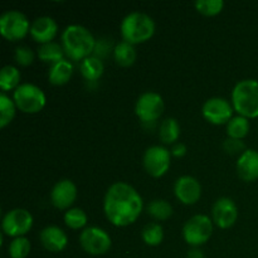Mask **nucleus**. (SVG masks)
Returning a JSON list of instances; mask_svg holds the SVG:
<instances>
[{"label": "nucleus", "instance_id": "obj_1", "mask_svg": "<svg viewBox=\"0 0 258 258\" xmlns=\"http://www.w3.org/2000/svg\"><path fill=\"white\" fill-rule=\"evenodd\" d=\"M143 198L130 184L117 181L106 191L103 212L112 226L122 228L135 223L143 213Z\"/></svg>", "mask_w": 258, "mask_h": 258}, {"label": "nucleus", "instance_id": "obj_2", "mask_svg": "<svg viewBox=\"0 0 258 258\" xmlns=\"http://www.w3.org/2000/svg\"><path fill=\"white\" fill-rule=\"evenodd\" d=\"M96 39L87 28L78 24L68 25L62 33V47L70 59L83 60L96 49Z\"/></svg>", "mask_w": 258, "mask_h": 258}, {"label": "nucleus", "instance_id": "obj_3", "mask_svg": "<svg viewBox=\"0 0 258 258\" xmlns=\"http://www.w3.org/2000/svg\"><path fill=\"white\" fill-rule=\"evenodd\" d=\"M123 42L136 45L148 42L155 34V23L153 18L144 13L134 12L126 15L120 25Z\"/></svg>", "mask_w": 258, "mask_h": 258}, {"label": "nucleus", "instance_id": "obj_4", "mask_svg": "<svg viewBox=\"0 0 258 258\" xmlns=\"http://www.w3.org/2000/svg\"><path fill=\"white\" fill-rule=\"evenodd\" d=\"M232 106L239 116L258 117V81H239L232 91Z\"/></svg>", "mask_w": 258, "mask_h": 258}, {"label": "nucleus", "instance_id": "obj_5", "mask_svg": "<svg viewBox=\"0 0 258 258\" xmlns=\"http://www.w3.org/2000/svg\"><path fill=\"white\" fill-rule=\"evenodd\" d=\"M13 100L17 108L28 115L40 112L47 103V97L42 88L32 83H22L13 93Z\"/></svg>", "mask_w": 258, "mask_h": 258}, {"label": "nucleus", "instance_id": "obj_6", "mask_svg": "<svg viewBox=\"0 0 258 258\" xmlns=\"http://www.w3.org/2000/svg\"><path fill=\"white\" fill-rule=\"evenodd\" d=\"M213 221L204 214H197L191 217L183 227L184 241L194 248L203 246L213 234Z\"/></svg>", "mask_w": 258, "mask_h": 258}, {"label": "nucleus", "instance_id": "obj_7", "mask_svg": "<svg viewBox=\"0 0 258 258\" xmlns=\"http://www.w3.org/2000/svg\"><path fill=\"white\" fill-rule=\"evenodd\" d=\"M30 23L23 13L9 10L0 17V33L10 42H18L30 33Z\"/></svg>", "mask_w": 258, "mask_h": 258}, {"label": "nucleus", "instance_id": "obj_8", "mask_svg": "<svg viewBox=\"0 0 258 258\" xmlns=\"http://www.w3.org/2000/svg\"><path fill=\"white\" fill-rule=\"evenodd\" d=\"M80 244L83 251L91 256H102L110 251L112 241L110 234L105 229L98 227H88L81 232Z\"/></svg>", "mask_w": 258, "mask_h": 258}, {"label": "nucleus", "instance_id": "obj_9", "mask_svg": "<svg viewBox=\"0 0 258 258\" xmlns=\"http://www.w3.org/2000/svg\"><path fill=\"white\" fill-rule=\"evenodd\" d=\"M33 227V216L23 208H15L8 212L2 222L3 234L13 238L24 237Z\"/></svg>", "mask_w": 258, "mask_h": 258}, {"label": "nucleus", "instance_id": "obj_10", "mask_svg": "<svg viewBox=\"0 0 258 258\" xmlns=\"http://www.w3.org/2000/svg\"><path fill=\"white\" fill-rule=\"evenodd\" d=\"M145 171L158 179L165 175L171 165V153L164 146H150L146 149L143 159Z\"/></svg>", "mask_w": 258, "mask_h": 258}, {"label": "nucleus", "instance_id": "obj_11", "mask_svg": "<svg viewBox=\"0 0 258 258\" xmlns=\"http://www.w3.org/2000/svg\"><path fill=\"white\" fill-rule=\"evenodd\" d=\"M164 100L156 92H145L138 98L135 105V113L143 122H155L164 112Z\"/></svg>", "mask_w": 258, "mask_h": 258}, {"label": "nucleus", "instance_id": "obj_12", "mask_svg": "<svg viewBox=\"0 0 258 258\" xmlns=\"http://www.w3.org/2000/svg\"><path fill=\"white\" fill-rule=\"evenodd\" d=\"M234 108L229 101L222 97H212L204 102L202 115L212 125H227L233 117Z\"/></svg>", "mask_w": 258, "mask_h": 258}, {"label": "nucleus", "instance_id": "obj_13", "mask_svg": "<svg viewBox=\"0 0 258 258\" xmlns=\"http://www.w3.org/2000/svg\"><path fill=\"white\" fill-rule=\"evenodd\" d=\"M238 209L231 198L222 197L214 202L212 207V221L218 228L228 229L237 222Z\"/></svg>", "mask_w": 258, "mask_h": 258}, {"label": "nucleus", "instance_id": "obj_14", "mask_svg": "<svg viewBox=\"0 0 258 258\" xmlns=\"http://www.w3.org/2000/svg\"><path fill=\"white\" fill-rule=\"evenodd\" d=\"M174 194L181 204L194 206L202 197V185L194 176L183 175L174 184Z\"/></svg>", "mask_w": 258, "mask_h": 258}, {"label": "nucleus", "instance_id": "obj_15", "mask_svg": "<svg viewBox=\"0 0 258 258\" xmlns=\"http://www.w3.org/2000/svg\"><path fill=\"white\" fill-rule=\"evenodd\" d=\"M77 199V186L70 179L59 180L50 191V202L59 211H68Z\"/></svg>", "mask_w": 258, "mask_h": 258}, {"label": "nucleus", "instance_id": "obj_16", "mask_svg": "<svg viewBox=\"0 0 258 258\" xmlns=\"http://www.w3.org/2000/svg\"><path fill=\"white\" fill-rule=\"evenodd\" d=\"M58 33V25L50 17H39L30 25V35L37 43L47 44L53 42Z\"/></svg>", "mask_w": 258, "mask_h": 258}, {"label": "nucleus", "instance_id": "obj_17", "mask_svg": "<svg viewBox=\"0 0 258 258\" xmlns=\"http://www.w3.org/2000/svg\"><path fill=\"white\" fill-rule=\"evenodd\" d=\"M236 168L239 179L247 183L256 181L258 179V151L247 149L239 155Z\"/></svg>", "mask_w": 258, "mask_h": 258}, {"label": "nucleus", "instance_id": "obj_18", "mask_svg": "<svg viewBox=\"0 0 258 258\" xmlns=\"http://www.w3.org/2000/svg\"><path fill=\"white\" fill-rule=\"evenodd\" d=\"M40 242L47 251L58 253L66 249L68 244V237L59 227L48 226L40 232Z\"/></svg>", "mask_w": 258, "mask_h": 258}, {"label": "nucleus", "instance_id": "obj_19", "mask_svg": "<svg viewBox=\"0 0 258 258\" xmlns=\"http://www.w3.org/2000/svg\"><path fill=\"white\" fill-rule=\"evenodd\" d=\"M73 75V66L70 60H59L50 66L48 72V80L54 86H63L70 82Z\"/></svg>", "mask_w": 258, "mask_h": 258}, {"label": "nucleus", "instance_id": "obj_20", "mask_svg": "<svg viewBox=\"0 0 258 258\" xmlns=\"http://www.w3.org/2000/svg\"><path fill=\"white\" fill-rule=\"evenodd\" d=\"M113 58L120 67H131L136 60L135 45L127 42H120L113 48Z\"/></svg>", "mask_w": 258, "mask_h": 258}, {"label": "nucleus", "instance_id": "obj_21", "mask_svg": "<svg viewBox=\"0 0 258 258\" xmlns=\"http://www.w3.org/2000/svg\"><path fill=\"white\" fill-rule=\"evenodd\" d=\"M180 125L176 118H165L159 128V138L165 145H174L180 138Z\"/></svg>", "mask_w": 258, "mask_h": 258}, {"label": "nucleus", "instance_id": "obj_22", "mask_svg": "<svg viewBox=\"0 0 258 258\" xmlns=\"http://www.w3.org/2000/svg\"><path fill=\"white\" fill-rule=\"evenodd\" d=\"M103 70L105 67H103L102 60L96 55H91L81 63V73H82L83 78L90 82L97 81L103 75Z\"/></svg>", "mask_w": 258, "mask_h": 258}, {"label": "nucleus", "instance_id": "obj_23", "mask_svg": "<svg viewBox=\"0 0 258 258\" xmlns=\"http://www.w3.org/2000/svg\"><path fill=\"white\" fill-rule=\"evenodd\" d=\"M20 71L14 66H5L0 71V88L3 92L17 90L20 86Z\"/></svg>", "mask_w": 258, "mask_h": 258}, {"label": "nucleus", "instance_id": "obj_24", "mask_svg": "<svg viewBox=\"0 0 258 258\" xmlns=\"http://www.w3.org/2000/svg\"><path fill=\"white\" fill-rule=\"evenodd\" d=\"M249 128H251V123H249L248 118L239 115L233 116L232 120L227 123V135L231 139L243 140L248 135Z\"/></svg>", "mask_w": 258, "mask_h": 258}, {"label": "nucleus", "instance_id": "obj_25", "mask_svg": "<svg viewBox=\"0 0 258 258\" xmlns=\"http://www.w3.org/2000/svg\"><path fill=\"white\" fill-rule=\"evenodd\" d=\"M64 54L66 53L63 50L62 45L54 42L42 44L38 48V57H39V59L45 63H50V66L59 62V60H63V55Z\"/></svg>", "mask_w": 258, "mask_h": 258}, {"label": "nucleus", "instance_id": "obj_26", "mask_svg": "<svg viewBox=\"0 0 258 258\" xmlns=\"http://www.w3.org/2000/svg\"><path fill=\"white\" fill-rule=\"evenodd\" d=\"M146 212L156 221H166L173 216V207L165 199H155L148 204Z\"/></svg>", "mask_w": 258, "mask_h": 258}, {"label": "nucleus", "instance_id": "obj_27", "mask_svg": "<svg viewBox=\"0 0 258 258\" xmlns=\"http://www.w3.org/2000/svg\"><path fill=\"white\" fill-rule=\"evenodd\" d=\"M141 238L145 242V244L150 247H156L161 244L164 239V229L161 224L156 223V222L146 224L141 232Z\"/></svg>", "mask_w": 258, "mask_h": 258}, {"label": "nucleus", "instance_id": "obj_28", "mask_svg": "<svg viewBox=\"0 0 258 258\" xmlns=\"http://www.w3.org/2000/svg\"><path fill=\"white\" fill-rule=\"evenodd\" d=\"M15 112H17V105L14 100L3 92L0 95V127H7L14 118Z\"/></svg>", "mask_w": 258, "mask_h": 258}, {"label": "nucleus", "instance_id": "obj_29", "mask_svg": "<svg viewBox=\"0 0 258 258\" xmlns=\"http://www.w3.org/2000/svg\"><path fill=\"white\" fill-rule=\"evenodd\" d=\"M64 223L71 229H82L87 224V214L81 208H71L64 213Z\"/></svg>", "mask_w": 258, "mask_h": 258}, {"label": "nucleus", "instance_id": "obj_30", "mask_svg": "<svg viewBox=\"0 0 258 258\" xmlns=\"http://www.w3.org/2000/svg\"><path fill=\"white\" fill-rule=\"evenodd\" d=\"M32 244L27 237H18L14 238L9 244V256L10 258H27L29 256Z\"/></svg>", "mask_w": 258, "mask_h": 258}, {"label": "nucleus", "instance_id": "obj_31", "mask_svg": "<svg viewBox=\"0 0 258 258\" xmlns=\"http://www.w3.org/2000/svg\"><path fill=\"white\" fill-rule=\"evenodd\" d=\"M194 5L199 14L206 17H216L223 10L224 2L223 0H198Z\"/></svg>", "mask_w": 258, "mask_h": 258}, {"label": "nucleus", "instance_id": "obj_32", "mask_svg": "<svg viewBox=\"0 0 258 258\" xmlns=\"http://www.w3.org/2000/svg\"><path fill=\"white\" fill-rule=\"evenodd\" d=\"M34 57L35 55L33 50L28 47H18L15 49V62L22 67H28V66L32 64L34 62Z\"/></svg>", "mask_w": 258, "mask_h": 258}, {"label": "nucleus", "instance_id": "obj_33", "mask_svg": "<svg viewBox=\"0 0 258 258\" xmlns=\"http://www.w3.org/2000/svg\"><path fill=\"white\" fill-rule=\"evenodd\" d=\"M223 149L227 154H231V155H234V154H239L241 155L242 153L247 150L246 145L243 144L242 140H236V139L228 138L223 143Z\"/></svg>", "mask_w": 258, "mask_h": 258}, {"label": "nucleus", "instance_id": "obj_34", "mask_svg": "<svg viewBox=\"0 0 258 258\" xmlns=\"http://www.w3.org/2000/svg\"><path fill=\"white\" fill-rule=\"evenodd\" d=\"M170 153H171V155L175 156V158H183V156H185V154H186V146L181 143L174 144L173 148H171V150H170Z\"/></svg>", "mask_w": 258, "mask_h": 258}, {"label": "nucleus", "instance_id": "obj_35", "mask_svg": "<svg viewBox=\"0 0 258 258\" xmlns=\"http://www.w3.org/2000/svg\"><path fill=\"white\" fill-rule=\"evenodd\" d=\"M186 258H204V253L199 248H191L186 254Z\"/></svg>", "mask_w": 258, "mask_h": 258}]
</instances>
